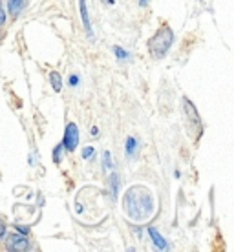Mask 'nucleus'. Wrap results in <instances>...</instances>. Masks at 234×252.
<instances>
[{
    "mask_svg": "<svg viewBox=\"0 0 234 252\" xmlns=\"http://www.w3.org/2000/svg\"><path fill=\"white\" fill-rule=\"evenodd\" d=\"M125 212L132 221H146L154 212V197L145 187H132L125 194Z\"/></svg>",
    "mask_w": 234,
    "mask_h": 252,
    "instance_id": "obj_1",
    "label": "nucleus"
},
{
    "mask_svg": "<svg viewBox=\"0 0 234 252\" xmlns=\"http://www.w3.org/2000/svg\"><path fill=\"white\" fill-rule=\"evenodd\" d=\"M172 42H174V33H172L170 28H161L152 38H150V42H148V50L152 53L154 57L159 59V57H165L167 55V51L170 50Z\"/></svg>",
    "mask_w": 234,
    "mask_h": 252,
    "instance_id": "obj_2",
    "label": "nucleus"
},
{
    "mask_svg": "<svg viewBox=\"0 0 234 252\" xmlns=\"http://www.w3.org/2000/svg\"><path fill=\"white\" fill-rule=\"evenodd\" d=\"M183 110H185V117L189 121V132L198 130V133H201V121H200V115H198L196 108H194V104H192L189 99L183 101Z\"/></svg>",
    "mask_w": 234,
    "mask_h": 252,
    "instance_id": "obj_3",
    "label": "nucleus"
},
{
    "mask_svg": "<svg viewBox=\"0 0 234 252\" xmlns=\"http://www.w3.org/2000/svg\"><path fill=\"white\" fill-rule=\"evenodd\" d=\"M63 146L68 152H73L77 146H79V128H77V125H73V123H70L68 128H66V132H64Z\"/></svg>",
    "mask_w": 234,
    "mask_h": 252,
    "instance_id": "obj_4",
    "label": "nucleus"
},
{
    "mask_svg": "<svg viewBox=\"0 0 234 252\" xmlns=\"http://www.w3.org/2000/svg\"><path fill=\"white\" fill-rule=\"evenodd\" d=\"M30 241L22 238V236H17L13 234L7 238V251H30Z\"/></svg>",
    "mask_w": 234,
    "mask_h": 252,
    "instance_id": "obj_5",
    "label": "nucleus"
},
{
    "mask_svg": "<svg viewBox=\"0 0 234 252\" xmlns=\"http://www.w3.org/2000/svg\"><path fill=\"white\" fill-rule=\"evenodd\" d=\"M79 7H81V17H82V22H84V28H86V32H88L90 37H94V32H92V24H90V19H88L86 2H84V0H79Z\"/></svg>",
    "mask_w": 234,
    "mask_h": 252,
    "instance_id": "obj_6",
    "label": "nucleus"
},
{
    "mask_svg": "<svg viewBox=\"0 0 234 252\" xmlns=\"http://www.w3.org/2000/svg\"><path fill=\"white\" fill-rule=\"evenodd\" d=\"M26 2H28V0H7V6H9V13H11L13 17H19L20 11L24 9Z\"/></svg>",
    "mask_w": 234,
    "mask_h": 252,
    "instance_id": "obj_7",
    "label": "nucleus"
},
{
    "mask_svg": "<svg viewBox=\"0 0 234 252\" xmlns=\"http://www.w3.org/2000/svg\"><path fill=\"white\" fill-rule=\"evenodd\" d=\"M148 234H150V238L154 240V243H156V247H158L159 251H167L168 249V245H167V241L159 236V232L156 230V228H148Z\"/></svg>",
    "mask_w": 234,
    "mask_h": 252,
    "instance_id": "obj_8",
    "label": "nucleus"
},
{
    "mask_svg": "<svg viewBox=\"0 0 234 252\" xmlns=\"http://www.w3.org/2000/svg\"><path fill=\"white\" fill-rule=\"evenodd\" d=\"M137 148H139V143H137V139L130 137L127 141V156L128 158H135V154H137Z\"/></svg>",
    "mask_w": 234,
    "mask_h": 252,
    "instance_id": "obj_9",
    "label": "nucleus"
},
{
    "mask_svg": "<svg viewBox=\"0 0 234 252\" xmlns=\"http://www.w3.org/2000/svg\"><path fill=\"white\" fill-rule=\"evenodd\" d=\"M50 81H51V86H53L55 92H61V90H63V81H61V75H59L57 71H53V73H51Z\"/></svg>",
    "mask_w": 234,
    "mask_h": 252,
    "instance_id": "obj_10",
    "label": "nucleus"
},
{
    "mask_svg": "<svg viewBox=\"0 0 234 252\" xmlns=\"http://www.w3.org/2000/svg\"><path fill=\"white\" fill-rule=\"evenodd\" d=\"M63 148H64L63 145L55 146V150H53V161H55V163H61V161H63Z\"/></svg>",
    "mask_w": 234,
    "mask_h": 252,
    "instance_id": "obj_11",
    "label": "nucleus"
},
{
    "mask_svg": "<svg viewBox=\"0 0 234 252\" xmlns=\"http://www.w3.org/2000/svg\"><path fill=\"white\" fill-rule=\"evenodd\" d=\"M114 53H115V57L121 59V61H127V59H128V53H127V51L121 50V48H117V46L114 48Z\"/></svg>",
    "mask_w": 234,
    "mask_h": 252,
    "instance_id": "obj_12",
    "label": "nucleus"
},
{
    "mask_svg": "<svg viewBox=\"0 0 234 252\" xmlns=\"http://www.w3.org/2000/svg\"><path fill=\"white\" fill-rule=\"evenodd\" d=\"M112 190H114V197H117V190H119V177L112 176Z\"/></svg>",
    "mask_w": 234,
    "mask_h": 252,
    "instance_id": "obj_13",
    "label": "nucleus"
},
{
    "mask_svg": "<svg viewBox=\"0 0 234 252\" xmlns=\"http://www.w3.org/2000/svg\"><path fill=\"white\" fill-rule=\"evenodd\" d=\"M94 148H92V146H88V148H84V150H82V158L84 159H92V156H94Z\"/></svg>",
    "mask_w": 234,
    "mask_h": 252,
    "instance_id": "obj_14",
    "label": "nucleus"
},
{
    "mask_svg": "<svg viewBox=\"0 0 234 252\" xmlns=\"http://www.w3.org/2000/svg\"><path fill=\"white\" fill-rule=\"evenodd\" d=\"M112 166V158H110V152H104V168H110Z\"/></svg>",
    "mask_w": 234,
    "mask_h": 252,
    "instance_id": "obj_15",
    "label": "nucleus"
},
{
    "mask_svg": "<svg viewBox=\"0 0 234 252\" xmlns=\"http://www.w3.org/2000/svg\"><path fill=\"white\" fill-rule=\"evenodd\" d=\"M70 86H79V75L70 77Z\"/></svg>",
    "mask_w": 234,
    "mask_h": 252,
    "instance_id": "obj_16",
    "label": "nucleus"
},
{
    "mask_svg": "<svg viewBox=\"0 0 234 252\" xmlns=\"http://www.w3.org/2000/svg\"><path fill=\"white\" fill-rule=\"evenodd\" d=\"M4 22H6V11L0 7V26H4Z\"/></svg>",
    "mask_w": 234,
    "mask_h": 252,
    "instance_id": "obj_17",
    "label": "nucleus"
},
{
    "mask_svg": "<svg viewBox=\"0 0 234 252\" xmlns=\"http://www.w3.org/2000/svg\"><path fill=\"white\" fill-rule=\"evenodd\" d=\"M22 234H30V228H26V227H17Z\"/></svg>",
    "mask_w": 234,
    "mask_h": 252,
    "instance_id": "obj_18",
    "label": "nucleus"
},
{
    "mask_svg": "<svg viewBox=\"0 0 234 252\" xmlns=\"http://www.w3.org/2000/svg\"><path fill=\"white\" fill-rule=\"evenodd\" d=\"M2 234H4V225L0 223V236H2Z\"/></svg>",
    "mask_w": 234,
    "mask_h": 252,
    "instance_id": "obj_19",
    "label": "nucleus"
},
{
    "mask_svg": "<svg viewBox=\"0 0 234 252\" xmlns=\"http://www.w3.org/2000/svg\"><path fill=\"white\" fill-rule=\"evenodd\" d=\"M146 2H148V0H139V4H141V6H145Z\"/></svg>",
    "mask_w": 234,
    "mask_h": 252,
    "instance_id": "obj_20",
    "label": "nucleus"
}]
</instances>
